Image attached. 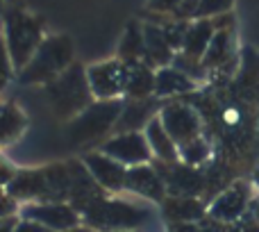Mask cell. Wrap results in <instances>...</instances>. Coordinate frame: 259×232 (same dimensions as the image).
Here are the masks:
<instances>
[{
    "mask_svg": "<svg viewBox=\"0 0 259 232\" xmlns=\"http://www.w3.org/2000/svg\"><path fill=\"white\" fill-rule=\"evenodd\" d=\"M73 66V41L64 34L48 36L44 39V44L39 46V50L34 53V57L30 59L25 68L18 75L21 85H48L55 78H59L66 68Z\"/></svg>",
    "mask_w": 259,
    "mask_h": 232,
    "instance_id": "6da1fadb",
    "label": "cell"
},
{
    "mask_svg": "<svg viewBox=\"0 0 259 232\" xmlns=\"http://www.w3.org/2000/svg\"><path fill=\"white\" fill-rule=\"evenodd\" d=\"M46 96H48L53 109L62 119H75L91 105V89L87 80V71L73 64L71 68L55 78L46 85Z\"/></svg>",
    "mask_w": 259,
    "mask_h": 232,
    "instance_id": "7a4b0ae2",
    "label": "cell"
},
{
    "mask_svg": "<svg viewBox=\"0 0 259 232\" xmlns=\"http://www.w3.org/2000/svg\"><path fill=\"white\" fill-rule=\"evenodd\" d=\"M5 44H7L9 57H12L14 68H25L30 64V59L34 57V53L39 50V46L44 44V27L41 21L30 14L14 9L9 12L7 21H5Z\"/></svg>",
    "mask_w": 259,
    "mask_h": 232,
    "instance_id": "3957f363",
    "label": "cell"
},
{
    "mask_svg": "<svg viewBox=\"0 0 259 232\" xmlns=\"http://www.w3.org/2000/svg\"><path fill=\"white\" fill-rule=\"evenodd\" d=\"M123 114L121 100H100V103H91L82 114H77L68 125V137L73 143H89L96 139L105 137L112 125Z\"/></svg>",
    "mask_w": 259,
    "mask_h": 232,
    "instance_id": "277c9868",
    "label": "cell"
},
{
    "mask_svg": "<svg viewBox=\"0 0 259 232\" xmlns=\"http://www.w3.org/2000/svg\"><path fill=\"white\" fill-rule=\"evenodd\" d=\"M84 216L89 221V225H94V228L123 232V230L141 225L146 221V210H139V207L123 203V201H105V198H98V201L89 203L84 207Z\"/></svg>",
    "mask_w": 259,
    "mask_h": 232,
    "instance_id": "5b68a950",
    "label": "cell"
},
{
    "mask_svg": "<svg viewBox=\"0 0 259 232\" xmlns=\"http://www.w3.org/2000/svg\"><path fill=\"white\" fill-rule=\"evenodd\" d=\"M87 80H89L91 96L100 100H116V96L125 91L127 66L118 59L96 64V66L87 68Z\"/></svg>",
    "mask_w": 259,
    "mask_h": 232,
    "instance_id": "8992f818",
    "label": "cell"
},
{
    "mask_svg": "<svg viewBox=\"0 0 259 232\" xmlns=\"http://www.w3.org/2000/svg\"><path fill=\"white\" fill-rule=\"evenodd\" d=\"M100 152L112 157V160H116L118 164L130 166V169H132V166L148 164V160H150V155H152L146 134L137 132V130H134V132H121L118 137L109 139L107 143H103Z\"/></svg>",
    "mask_w": 259,
    "mask_h": 232,
    "instance_id": "52a82bcc",
    "label": "cell"
},
{
    "mask_svg": "<svg viewBox=\"0 0 259 232\" xmlns=\"http://www.w3.org/2000/svg\"><path fill=\"white\" fill-rule=\"evenodd\" d=\"M23 216L46 225V228L53 232L73 230L80 223L77 210L66 205V203H36V205H27L25 210H23Z\"/></svg>",
    "mask_w": 259,
    "mask_h": 232,
    "instance_id": "ba28073f",
    "label": "cell"
},
{
    "mask_svg": "<svg viewBox=\"0 0 259 232\" xmlns=\"http://www.w3.org/2000/svg\"><path fill=\"white\" fill-rule=\"evenodd\" d=\"M159 119H161V125L166 128V132L170 134V139L178 143V148L198 139L200 121H198L196 112L191 107H187V105H178V103L168 105V107H164Z\"/></svg>",
    "mask_w": 259,
    "mask_h": 232,
    "instance_id": "9c48e42d",
    "label": "cell"
},
{
    "mask_svg": "<svg viewBox=\"0 0 259 232\" xmlns=\"http://www.w3.org/2000/svg\"><path fill=\"white\" fill-rule=\"evenodd\" d=\"M84 166L91 173V178L100 184V189H109V191L125 189L127 169L118 164L116 160L103 155V152H89V155H84Z\"/></svg>",
    "mask_w": 259,
    "mask_h": 232,
    "instance_id": "30bf717a",
    "label": "cell"
},
{
    "mask_svg": "<svg viewBox=\"0 0 259 232\" xmlns=\"http://www.w3.org/2000/svg\"><path fill=\"white\" fill-rule=\"evenodd\" d=\"M7 194L14 201H27V198H48V175L46 169L41 171H21L14 175L7 184Z\"/></svg>",
    "mask_w": 259,
    "mask_h": 232,
    "instance_id": "8fae6325",
    "label": "cell"
},
{
    "mask_svg": "<svg viewBox=\"0 0 259 232\" xmlns=\"http://www.w3.org/2000/svg\"><path fill=\"white\" fill-rule=\"evenodd\" d=\"M125 189H132V191L141 194V196H146V198H155V201H161V198H164V180H161L159 173L148 164L127 169Z\"/></svg>",
    "mask_w": 259,
    "mask_h": 232,
    "instance_id": "7c38bea8",
    "label": "cell"
},
{
    "mask_svg": "<svg viewBox=\"0 0 259 232\" xmlns=\"http://www.w3.org/2000/svg\"><path fill=\"white\" fill-rule=\"evenodd\" d=\"M216 34V27L211 23V18H200L198 23L187 27V34H184V57L196 59V62H202L207 48H209L211 39Z\"/></svg>",
    "mask_w": 259,
    "mask_h": 232,
    "instance_id": "4fadbf2b",
    "label": "cell"
},
{
    "mask_svg": "<svg viewBox=\"0 0 259 232\" xmlns=\"http://www.w3.org/2000/svg\"><path fill=\"white\" fill-rule=\"evenodd\" d=\"M146 139H148V146L150 150L155 152L159 160L164 162H175L178 160V143L170 139V134L166 132V128L161 125V119H150L146 125Z\"/></svg>",
    "mask_w": 259,
    "mask_h": 232,
    "instance_id": "5bb4252c",
    "label": "cell"
},
{
    "mask_svg": "<svg viewBox=\"0 0 259 232\" xmlns=\"http://www.w3.org/2000/svg\"><path fill=\"white\" fill-rule=\"evenodd\" d=\"M27 119L21 112V107L14 103H0V146L16 141L21 132L25 130Z\"/></svg>",
    "mask_w": 259,
    "mask_h": 232,
    "instance_id": "9a60e30c",
    "label": "cell"
},
{
    "mask_svg": "<svg viewBox=\"0 0 259 232\" xmlns=\"http://www.w3.org/2000/svg\"><path fill=\"white\" fill-rule=\"evenodd\" d=\"M143 48H146V57L152 64H168L173 53H170V46L164 36V30L159 25H143Z\"/></svg>",
    "mask_w": 259,
    "mask_h": 232,
    "instance_id": "2e32d148",
    "label": "cell"
},
{
    "mask_svg": "<svg viewBox=\"0 0 259 232\" xmlns=\"http://www.w3.org/2000/svg\"><path fill=\"white\" fill-rule=\"evenodd\" d=\"M127 66V82L125 94L130 98H146L150 91H155V73L141 62L125 64Z\"/></svg>",
    "mask_w": 259,
    "mask_h": 232,
    "instance_id": "e0dca14e",
    "label": "cell"
},
{
    "mask_svg": "<svg viewBox=\"0 0 259 232\" xmlns=\"http://www.w3.org/2000/svg\"><path fill=\"white\" fill-rule=\"evenodd\" d=\"M191 89H193V80L180 68H161L155 75V91L159 96L182 94V91H191Z\"/></svg>",
    "mask_w": 259,
    "mask_h": 232,
    "instance_id": "ac0fdd59",
    "label": "cell"
},
{
    "mask_svg": "<svg viewBox=\"0 0 259 232\" xmlns=\"http://www.w3.org/2000/svg\"><path fill=\"white\" fill-rule=\"evenodd\" d=\"M230 53H232V32L230 30H219L214 34V39H211V44H209V48H207L202 62H200L202 68L221 66V64L230 57Z\"/></svg>",
    "mask_w": 259,
    "mask_h": 232,
    "instance_id": "d6986e66",
    "label": "cell"
},
{
    "mask_svg": "<svg viewBox=\"0 0 259 232\" xmlns=\"http://www.w3.org/2000/svg\"><path fill=\"white\" fill-rule=\"evenodd\" d=\"M243 207H246V191H241V187H237V189H232V191H228L225 196H221L219 201L214 203L211 214L219 216V219L232 221L241 214Z\"/></svg>",
    "mask_w": 259,
    "mask_h": 232,
    "instance_id": "ffe728a7",
    "label": "cell"
},
{
    "mask_svg": "<svg viewBox=\"0 0 259 232\" xmlns=\"http://www.w3.org/2000/svg\"><path fill=\"white\" fill-rule=\"evenodd\" d=\"M143 53H146V48H143V27H139V23H130L121 41V57L125 59V64H132L139 62V57Z\"/></svg>",
    "mask_w": 259,
    "mask_h": 232,
    "instance_id": "44dd1931",
    "label": "cell"
},
{
    "mask_svg": "<svg viewBox=\"0 0 259 232\" xmlns=\"http://www.w3.org/2000/svg\"><path fill=\"white\" fill-rule=\"evenodd\" d=\"M232 5H234V0H200L196 16H200V18L223 16V14H230Z\"/></svg>",
    "mask_w": 259,
    "mask_h": 232,
    "instance_id": "7402d4cb",
    "label": "cell"
},
{
    "mask_svg": "<svg viewBox=\"0 0 259 232\" xmlns=\"http://www.w3.org/2000/svg\"><path fill=\"white\" fill-rule=\"evenodd\" d=\"M12 57H9V50H7V44H5V39L0 36V94L5 91V87L9 85V80H12Z\"/></svg>",
    "mask_w": 259,
    "mask_h": 232,
    "instance_id": "603a6c76",
    "label": "cell"
},
{
    "mask_svg": "<svg viewBox=\"0 0 259 232\" xmlns=\"http://www.w3.org/2000/svg\"><path fill=\"white\" fill-rule=\"evenodd\" d=\"M180 155H182L189 164H198V162H202L207 157V146L202 139H196V141H191V143L180 148Z\"/></svg>",
    "mask_w": 259,
    "mask_h": 232,
    "instance_id": "cb8c5ba5",
    "label": "cell"
},
{
    "mask_svg": "<svg viewBox=\"0 0 259 232\" xmlns=\"http://www.w3.org/2000/svg\"><path fill=\"white\" fill-rule=\"evenodd\" d=\"M182 5V0H150L148 9L150 12H175Z\"/></svg>",
    "mask_w": 259,
    "mask_h": 232,
    "instance_id": "d4e9b609",
    "label": "cell"
},
{
    "mask_svg": "<svg viewBox=\"0 0 259 232\" xmlns=\"http://www.w3.org/2000/svg\"><path fill=\"white\" fill-rule=\"evenodd\" d=\"M14 232H53V230H48V228H46V225L36 223V221L23 219L21 223H16V230H14Z\"/></svg>",
    "mask_w": 259,
    "mask_h": 232,
    "instance_id": "484cf974",
    "label": "cell"
},
{
    "mask_svg": "<svg viewBox=\"0 0 259 232\" xmlns=\"http://www.w3.org/2000/svg\"><path fill=\"white\" fill-rule=\"evenodd\" d=\"M14 175H16V173H14V171L9 169V166L5 164L3 160H0V187H3V184H9V182H12Z\"/></svg>",
    "mask_w": 259,
    "mask_h": 232,
    "instance_id": "4316f807",
    "label": "cell"
},
{
    "mask_svg": "<svg viewBox=\"0 0 259 232\" xmlns=\"http://www.w3.org/2000/svg\"><path fill=\"white\" fill-rule=\"evenodd\" d=\"M16 230V219L7 216V219H0V232H14Z\"/></svg>",
    "mask_w": 259,
    "mask_h": 232,
    "instance_id": "83f0119b",
    "label": "cell"
},
{
    "mask_svg": "<svg viewBox=\"0 0 259 232\" xmlns=\"http://www.w3.org/2000/svg\"><path fill=\"white\" fill-rule=\"evenodd\" d=\"M66 232H96V230H91V228H73V230H66Z\"/></svg>",
    "mask_w": 259,
    "mask_h": 232,
    "instance_id": "f1b7e54d",
    "label": "cell"
},
{
    "mask_svg": "<svg viewBox=\"0 0 259 232\" xmlns=\"http://www.w3.org/2000/svg\"><path fill=\"white\" fill-rule=\"evenodd\" d=\"M255 182H257V187H259V169L255 171Z\"/></svg>",
    "mask_w": 259,
    "mask_h": 232,
    "instance_id": "f546056e",
    "label": "cell"
},
{
    "mask_svg": "<svg viewBox=\"0 0 259 232\" xmlns=\"http://www.w3.org/2000/svg\"><path fill=\"white\" fill-rule=\"evenodd\" d=\"M3 5H5V0H0V12H3Z\"/></svg>",
    "mask_w": 259,
    "mask_h": 232,
    "instance_id": "4dcf8cb0",
    "label": "cell"
},
{
    "mask_svg": "<svg viewBox=\"0 0 259 232\" xmlns=\"http://www.w3.org/2000/svg\"><path fill=\"white\" fill-rule=\"evenodd\" d=\"M123 232H130V230H123Z\"/></svg>",
    "mask_w": 259,
    "mask_h": 232,
    "instance_id": "1f68e13d",
    "label": "cell"
}]
</instances>
